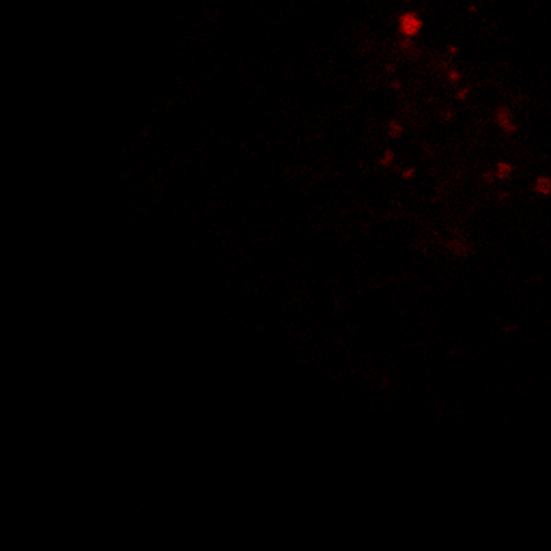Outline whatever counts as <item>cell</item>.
Segmentation results:
<instances>
[{
	"label": "cell",
	"mask_w": 551,
	"mask_h": 551,
	"mask_svg": "<svg viewBox=\"0 0 551 551\" xmlns=\"http://www.w3.org/2000/svg\"><path fill=\"white\" fill-rule=\"evenodd\" d=\"M511 173H513V164L511 162H502L500 166H497V175H500L502 179H508Z\"/></svg>",
	"instance_id": "cell-2"
},
{
	"label": "cell",
	"mask_w": 551,
	"mask_h": 551,
	"mask_svg": "<svg viewBox=\"0 0 551 551\" xmlns=\"http://www.w3.org/2000/svg\"><path fill=\"white\" fill-rule=\"evenodd\" d=\"M396 26H399V33L403 35L405 39H416L420 33H422V17H420L418 13H413V11H409V13H403L399 20H396Z\"/></svg>",
	"instance_id": "cell-1"
}]
</instances>
